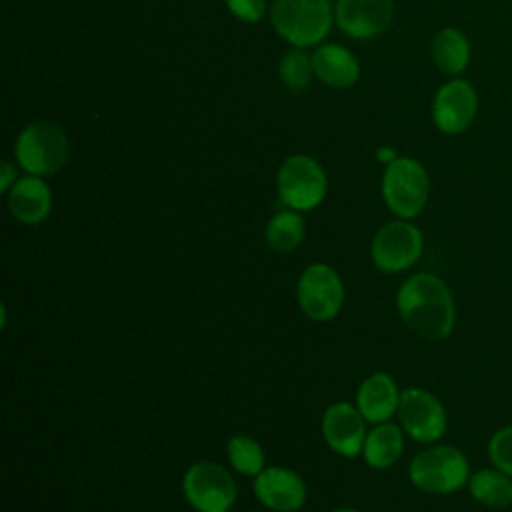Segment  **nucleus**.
<instances>
[{"instance_id": "1", "label": "nucleus", "mask_w": 512, "mask_h": 512, "mask_svg": "<svg viewBox=\"0 0 512 512\" xmlns=\"http://www.w3.org/2000/svg\"><path fill=\"white\" fill-rule=\"evenodd\" d=\"M396 310L406 328L426 340L446 338L456 324V304L446 282L430 272L412 274L396 292Z\"/></svg>"}, {"instance_id": "2", "label": "nucleus", "mask_w": 512, "mask_h": 512, "mask_svg": "<svg viewBox=\"0 0 512 512\" xmlns=\"http://www.w3.org/2000/svg\"><path fill=\"white\" fill-rule=\"evenodd\" d=\"M270 24L292 48L318 46L334 24V6L330 0H274Z\"/></svg>"}, {"instance_id": "3", "label": "nucleus", "mask_w": 512, "mask_h": 512, "mask_svg": "<svg viewBox=\"0 0 512 512\" xmlns=\"http://www.w3.org/2000/svg\"><path fill=\"white\" fill-rule=\"evenodd\" d=\"M70 154V144L64 128L50 120L26 124L14 144L16 164L34 176H52L64 168Z\"/></svg>"}, {"instance_id": "4", "label": "nucleus", "mask_w": 512, "mask_h": 512, "mask_svg": "<svg viewBox=\"0 0 512 512\" xmlns=\"http://www.w3.org/2000/svg\"><path fill=\"white\" fill-rule=\"evenodd\" d=\"M408 478L422 492L452 494L468 484L470 464L456 446L432 444L410 460Z\"/></svg>"}, {"instance_id": "5", "label": "nucleus", "mask_w": 512, "mask_h": 512, "mask_svg": "<svg viewBox=\"0 0 512 512\" xmlns=\"http://www.w3.org/2000/svg\"><path fill=\"white\" fill-rule=\"evenodd\" d=\"M382 200L388 210L402 218H416L428 204L430 176L422 162L410 156H398L386 164L382 174Z\"/></svg>"}, {"instance_id": "6", "label": "nucleus", "mask_w": 512, "mask_h": 512, "mask_svg": "<svg viewBox=\"0 0 512 512\" xmlns=\"http://www.w3.org/2000/svg\"><path fill=\"white\" fill-rule=\"evenodd\" d=\"M276 190L286 208L310 212L326 198L328 178L318 160L308 154H292L278 168Z\"/></svg>"}, {"instance_id": "7", "label": "nucleus", "mask_w": 512, "mask_h": 512, "mask_svg": "<svg viewBox=\"0 0 512 512\" xmlns=\"http://www.w3.org/2000/svg\"><path fill=\"white\" fill-rule=\"evenodd\" d=\"M188 504L198 512H228L238 496L232 474L216 462H196L182 478Z\"/></svg>"}, {"instance_id": "8", "label": "nucleus", "mask_w": 512, "mask_h": 512, "mask_svg": "<svg viewBox=\"0 0 512 512\" xmlns=\"http://www.w3.org/2000/svg\"><path fill=\"white\" fill-rule=\"evenodd\" d=\"M296 300L304 316L316 322H326L338 316L342 308L344 284L332 266L314 262L306 266L298 278Z\"/></svg>"}, {"instance_id": "9", "label": "nucleus", "mask_w": 512, "mask_h": 512, "mask_svg": "<svg viewBox=\"0 0 512 512\" xmlns=\"http://www.w3.org/2000/svg\"><path fill=\"white\" fill-rule=\"evenodd\" d=\"M424 248L422 232L410 220H392L384 224L372 238L370 256L380 272L396 274L420 258Z\"/></svg>"}, {"instance_id": "10", "label": "nucleus", "mask_w": 512, "mask_h": 512, "mask_svg": "<svg viewBox=\"0 0 512 512\" xmlns=\"http://www.w3.org/2000/svg\"><path fill=\"white\" fill-rule=\"evenodd\" d=\"M478 114V92L462 76L446 80L434 94L430 116L434 126L446 136L466 132Z\"/></svg>"}, {"instance_id": "11", "label": "nucleus", "mask_w": 512, "mask_h": 512, "mask_svg": "<svg viewBox=\"0 0 512 512\" xmlns=\"http://www.w3.org/2000/svg\"><path fill=\"white\" fill-rule=\"evenodd\" d=\"M396 414L404 434L422 444H434L440 440L448 426V416L442 402L432 392L422 388L402 390Z\"/></svg>"}, {"instance_id": "12", "label": "nucleus", "mask_w": 512, "mask_h": 512, "mask_svg": "<svg viewBox=\"0 0 512 512\" xmlns=\"http://www.w3.org/2000/svg\"><path fill=\"white\" fill-rule=\"evenodd\" d=\"M394 18V0H336L334 22L354 40L380 36Z\"/></svg>"}, {"instance_id": "13", "label": "nucleus", "mask_w": 512, "mask_h": 512, "mask_svg": "<svg viewBox=\"0 0 512 512\" xmlns=\"http://www.w3.org/2000/svg\"><path fill=\"white\" fill-rule=\"evenodd\" d=\"M366 418L350 402H334L322 416V436L326 444L344 458L362 454L366 440Z\"/></svg>"}, {"instance_id": "14", "label": "nucleus", "mask_w": 512, "mask_h": 512, "mask_svg": "<svg viewBox=\"0 0 512 512\" xmlns=\"http://www.w3.org/2000/svg\"><path fill=\"white\" fill-rule=\"evenodd\" d=\"M254 494L274 512H296L306 502V484L290 468L268 466L254 478Z\"/></svg>"}, {"instance_id": "15", "label": "nucleus", "mask_w": 512, "mask_h": 512, "mask_svg": "<svg viewBox=\"0 0 512 512\" xmlns=\"http://www.w3.org/2000/svg\"><path fill=\"white\" fill-rule=\"evenodd\" d=\"M8 210L22 224H40L52 210V192L42 176L26 174L8 192Z\"/></svg>"}, {"instance_id": "16", "label": "nucleus", "mask_w": 512, "mask_h": 512, "mask_svg": "<svg viewBox=\"0 0 512 512\" xmlns=\"http://www.w3.org/2000/svg\"><path fill=\"white\" fill-rule=\"evenodd\" d=\"M314 76L330 88H350L360 78L358 58L344 46L328 42L318 44L312 52Z\"/></svg>"}, {"instance_id": "17", "label": "nucleus", "mask_w": 512, "mask_h": 512, "mask_svg": "<svg viewBox=\"0 0 512 512\" xmlns=\"http://www.w3.org/2000/svg\"><path fill=\"white\" fill-rule=\"evenodd\" d=\"M400 404V390L394 378L386 372L368 376L356 392V408L370 424H380L396 414Z\"/></svg>"}, {"instance_id": "18", "label": "nucleus", "mask_w": 512, "mask_h": 512, "mask_svg": "<svg viewBox=\"0 0 512 512\" xmlns=\"http://www.w3.org/2000/svg\"><path fill=\"white\" fill-rule=\"evenodd\" d=\"M430 54L434 66L442 74L456 78L468 68L472 58V46L468 36L460 28L444 26L434 34L430 42Z\"/></svg>"}, {"instance_id": "19", "label": "nucleus", "mask_w": 512, "mask_h": 512, "mask_svg": "<svg viewBox=\"0 0 512 512\" xmlns=\"http://www.w3.org/2000/svg\"><path fill=\"white\" fill-rule=\"evenodd\" d=\"M404 450V430L400 424L392 422H380L374 424L364 440L362 448V458L368 466L376 470L390 468L392 464L398 462Z\"/></svg>"}, {"instance_id": "20", "label": "nucleus", "mask_w": 512, "mask_h": 512, "mask_svg": "<svg viewBox=\"0 0 512 512\" xmlns=\"http://www.w3.org/2000/svg\"><path fill=\"white\" fill-rule=\"evenodd\" d=\"M468 490L476 502L488 508H508L512 504V476L498 468H482L470 474Z\"/></svg>"}, {"instance_id": "21", "label": "nucleus", "mask_w": 512, "mask_h": 512, "mask_svg": "<svg viewBox=\"0 0 512 512\" xmlns=\"http://www.w3.org/2000/svg\"><path fill=\"white\" fill-rule=\"evenodd\" d=\"M306 234V226H304V218L300 216L298 210L286 208L276 212L264 230V240L268 244L270 250L280 252V254H288L294 252Z\"/></svg>"}, {"instance_id": "22", "label": "nucleus", "mask_w": 512, "mask_h": 512, "mask_svg": "<svg viewBox=\"0 0 512 512\" xmlns=\"http://www.w3.org/2000/svg\"><path fill=\"white\" fill-rule=\"evenodd\" d=\"M226 454L232 468L242 476L256 478L266 468L264 450L252 436H246V434L232 436L226 444Z\"/></svg>"}, {"instance_id": "23", "label": "nucleus", "mask_w": 512, "mask_h": 512, "mask_svg": "<svg viewBox=\"0 0 512 512\" xmlns=\"http://www.w3.org/2000/svg\"><path fill=\"white\" fill-rule=\"evenodd\" d=\"M278 74L288 90H304L314 76L312 54H308L306 48H292L284 52V56L280 58Z\"/></svg>"}, {"instance_id": "24", "label": "nucleus", "mask_w": 512, "mask_h": 512, "mask_svg": "<svg viewBox=\"0 0 512 512\" xmlns=\"http://www.w3.org/2000/svg\"><path fill=\"white\" fill-rule=\"evenodd\" d=\"M488 456L494 468L512 476V424L498 428L488 440Z\"/></svg>"}, {"instance_id": "25", "label": "nucleus", "mask_w": 512, "mask_h": 512, "mask_svg": "<svg viewBox=\"0 0 512 512\" xmlns=\"http://www.w3.org/2000/svg\"><path fill=\"white\" fill-rule=\"evenodd\" d=\"M226 8L244 24H256L266 16V0H224Z\"/></svg>"}, {"instance_id": "26", "label": "nucleus", "mask_w": 512, "mask_h": 512, "mask_svg": "<svg viewBox=\"0 0 512 512\" xmlns=\"http://www.w3.org/2000/svg\"><path fill=\"white\" fill-rule=\"evenodd\" d=\"M18 180V166L12 164L10 160H4L0 164V192L8 194L10 188L16 184Z\"/></svg>"}, {"instance_id": "27", "label": "nucleus", "mask_w": 512, "mask_h": 512, "mask_svg": "<svg viewBox=\"0 0 512 512\" xmlns=\"http://www.w3.org/2000/svg\"><path fill=\"white\" fill-rule=\"evenodd\" d=\"M376 158H378L382 164H390L392 160L398 158V152H396L394 148H390V146H380V148L376 150Z\"/></svg>"}, {"instance_id": "28", "label": "nucleus", "mask_w": 512, "mask_h": 512, "mask_svg": "<svg viewBox=\"0 0 512 512\" xmlns=\"http://www.w3.org/2000/svg\"><path fill=\"white\" fill-rule=\"evenodd\" d=\"M332 512H360V510H352V508H336Z\"/></svg>"}]
</instances>
